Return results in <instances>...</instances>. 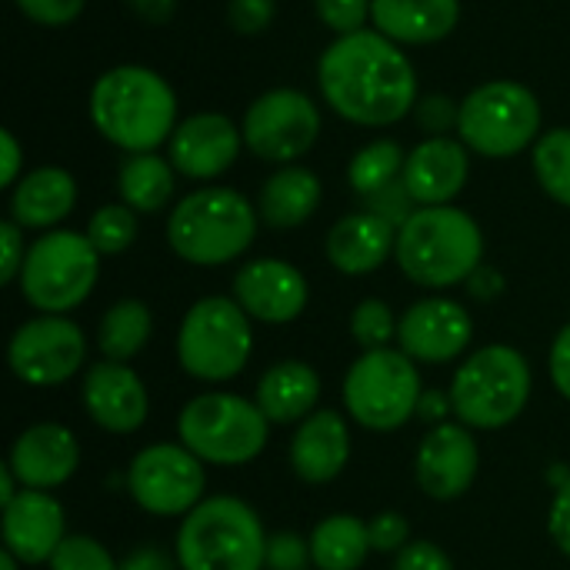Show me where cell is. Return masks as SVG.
I'll list each match as a JSON object with an SVG mask.
<instances>
[{
	"instance_id": "obj_1",
	"label": "cell",
	"mask_w": 570,
	"mask_h": 570,
	"mask_svg": "<svg viewBox=\"0 0 570 570\" xmlns=\"http://www.w3.org/2000/svg\"><path fill=\"white\" fill-rule=\"evenodd\" d=\"M317 83L324 104L357 127H391L421 97L411 57L377 30L337 37L317 60Z\"/></svg>"
},
{
	"instance_id": "obj_2",
	"label": "cell",
	"mask_w": 570,
	"mask_h": 570,
	"mask_svg": "<svg viewBox=\"0 0 570 570\" xmlns=\"http://www.w3.org/2000/svg\"><path fill=\"white\" fill-rule=\"evenodd\" d=\"M90 120L97 134L124 154L157 150L177 130V94L150 67L120 63L90 87Z\"/></svg>"
},
{
	"instance_id": "obj_3",
	"label": "cell",
	"mask_w": 570,
	"mask_h": 570,
	"mask_svg": "<svg viewBox=\"0 0 570 570\" xmlns=\"http://www.w3.org/2000/svg\"><path fill=\"white\" fill-rule=\"evenodd\" d=\"M394 257L417 287H454L468 284V277L484 261V234L478 220L454 207H417L414 217L397 230Z\"/></svg>"
},
{
	"instance_id": "obj_4",
	"label": "cell",
	"mask_w": 570,
	"mask_h": 570,
	"mask_svg": "<svg viewBox=\"0 0 570 570\" xmlns=\"http://www.w3.org/2000/svg\"><path fill=\"white\" fill-rule=\"evenodd\" d=\"M257 207L230 187L190 190L167 220L170 250L197 267H220L237 261L257 237Z\"/></svg>"
},
{
	"instance_id": "obj_5",
	"label": "cell",
	"mask_w": 570,
	"mask_h": 570,
	"mask_svg": "<svg viewBox=\"0 0 570 570\" xmlns=\"http://www.w3.org/2000/svg\"><path fill=\"white\" fill-rule=\"evenodd\" d=\"M180 570H264L267 534L240 498H207L177 528Z\"/></svg>"
},
{
	"instance_id": "obj_6",
	"label": "cell",
	"mask_w": 570,
	"mask_h": 570,
	"mask_svg": "<svg viewBox=\"0 0 570 570\" xmlns=\"http://www.w3.org/2000/svg\"><path fill=\"white\" fill-rule=\"evenodd\" d=\"M451 401L464 428H508L531 401V367L524 354L508 344L474 351L454 374Z\"/></svg>"
},
{
	"instance_id": "obj_7",
	"label": "cell",
	"mask_w": 570,
	"mask_h": 570,
	"mask_svg": "<svg viewBox=\"0 0 570 570\" xmlns=\"http://www.w3.org/2000/svg\"><path fill=\"white\" fill-rule=\"evenodd\" d=\"M458 134L488 160L518 157L541 137V100L518 80H488L461 100Z\"/></svg>"
},
{
	"instance_id": "obj_8",
	"label": "cell",
	"mask_w": 570,
	"mask_h": 570,
	"mask_svg": "<svg viewBox=\"0 0 570 570\" xmlns=\"http://www.w3.org/2000/svg\"><path fill=\"white\" fill-rule=\"evenodd\" d=\"M267 417L257 401L237 394H200L177 417L180 444L204 464L240 468L267 448Z\"/></svg>"
},
{
	"instance_id": "obj_9",
	"label": "cell",
	"mask_w": 570,
	"mask_h": 570,
	"mask_svg": "<svg viewBox=\"0 0 570 570\" xmlns=\"http://www.w3.org/2000/svg\"><path fill=\"white\" fill-rule=\"evenodd\" d=\"M100 274V254L87 234L47 230L27 250L20 294L40 314H67L80 307Z\"/></svg>"
},
{
	"instance_id": "obj_10",
	"label": "cell",
	"mask_w": 570,
	"mask_h": 570,
	"mask_svg": "<svg viewBox=\"0 0 570 570\" xmlns=\"http://www.w3.org/2000/svg\"><path fill=\"white\" fill-rule=\"evenodd\" d=\"M254 351L247 311L234 297H200L180 321L177 361L197 381L237 377Z\"/></svg>"
},
{
	"instance_id": "obj_11",
	"label": "cell",
	"mask_w": 570,
	"mask_h": 570,
	"mask_svg": "<svg viewBox=\"0 0 570 570\" xmlns=\"http://www.w3.org/2000/svg\"><path fill=\"white\" fill-rule=\"evenodd\" d=\"M421 374L417 361H411L404 351L377 347L364 351L347 377H344V404L347 414L367 428V431H397L411 417H417L421 404Z\"/></svg>"
},
{
	"instance_id": "obj_12",
	"label": "cell",
	"mask_w": 570,
	"mask_h": 570,
	"mask_svg": "<svg viewBox=\"0 0 570 570\" xmlns=\"http://www.w3.org/2000/svg\"><path fill=\"white\" fill-rule=\"evenodd\" d=\"M244 147L267 164H294L321 137L317 104L294 87H274L261 94L244 114Z\"/></svg>"
},
{
	"instance_id": "obj_13",
	"label": "cell",
	"mask_w": 570,
	"mask_h": 570,
	"mask_svg": "<svg viewBox=\"0 0 570 570\" xmlns=\"http://www.w3.org/2000/svg\"><path fill=\"white\" fill-rule=\"evenodd\" d=\"M204 461L184 444H150L127 471L130 498L157 518L190 514L204 501Z\"/></svg>"
},
{
	"instance_id": "obj_14",
	"label": "cell",
	"mask_w": 570,
	"mask_h": 570,
	"mask_svg": "<svg viewBox=\"0 0 570 570\" xmlns=\"http://www.w3.org/2000/svg\"><path fill=\"white\" fill-rule=\"evenodd\" d=\"M87 357L83 331L63 314H40L20 324L10 337V371L30 387H57L70 381Z\"/></svg>"
},
{
	"instance_id": "obj_15",
	"label": "cell",
	"mask_w": 570,
	"mask_h": 570,
	"mask_svg": "<svg viewBox=\"0 0 570 570\" xmlns=\"http://www.w3.org/2000/svg\"><path fill=\"white\" fill-rule=\"evenodd\" d=\"M471 337H474L471 314L448 297H428L411 304L397 324L401 351L421 364H448L461 357Z\"/></svg>"
},
{
	"instance_id": "obj_16",
	"label": "cell",
	"mask_w": 570,
	"mask_h": 570,
	"mask_svg": "<svg viewBox=\"0 0 570 570\" xmlns=\"http://www.w3.org/2000/svg\"><path fill=\"white\" fill-rule=\"evenodd\" d=\"M481 468V451L464 424H438L417 448L414 478L434 501H458L471 491Z\"/></svg>"
},
{
	"instance_id": "obj_17",
	"label": "cell",
	"mask_w": 570,
	"mask_h": 570,
	"mask_svg": "<svg viewBox=\"0 0 570 570\" xmlns=\"http://www.w3.org/2000/svg\"><path fill=\"white\" fill-rule=\"evenodd\" d=\"M244 130L227 114H190L170 137V164L190 180H214L240 157Z\"/></svg>"
},
{
	"instance_id": "obj_18",
	"label": "cell",
	"mask_w": 570,
	"mask_h": 570,
	"mask_svg": "<svg viewBox=\"0 0 570 570\" xmlns=\"http://www.w3.org/2000/svg\"><path fill=\"white\" fill-rule=\"evenodd\" d=\"M234 301L264 324H291L307 307L304 274L277 257H261L234 274Z\"/></svg>"
},
{
	"instance_id": "obj_19",
	"label": "cell",
	"mask_w": 570,
	"mask_h": 570,
	"mask_svg": "<svg viewBox=\"0 0 570 570\" xmlns=\"http://www.w3.org/2000/svg\"><path fill=\"white\" fill-rule=\"evenodd\" d=\"M468 174H471V160L464 140L428 137L407 154L401 180L417 207H444L464 190Z\"/></svg>"
},
{
	"instance_id": "obj_20",
	"label": "cell",
	"mask_w": 570,
	"mask_h": 570,
	"mask_svg": "<svg viewBox=\"0 0 570 570\" xmlns=\"http://www.w3.org/2000/svg\"><path fill=\"white\" fill-rule=\"evenodd\" d=\"M83 407L90 421L110 434H130L147 421L144 381L117 361H97L83 374Z\"/></svg>"
},
{
	"instance_id": "obj_21",
	"label": "cell",
	"mask_w": 570,
	"mask_h": 570,
	"mask_svg": "<svg viewBox=\"0 0 570 570\" xmlns=\"http://www.w3.org/2000/svg\"><path fill=\"white\" fill-rule=\"evenodd\" d=\"M63 538V508L47 491L23 488L3 508V551L20 564H47Z\"/></svg>"
},
{
	"instance_id": "obj_22",
	"label": "cell",
	"mask_w": 570,
	"mask_h": 570,
	"mask_svg": "<svg viewBox=\"0 0 570 570\" xmlns=\"http://www.w3.org/2000/svg\"><path fill=\"white\" fill-rule=\"evenodd\" d=\"M7 464L23 488L50 491L73 478L80 464V444L63 424H33L13 441Z\"/></svg>"
},
{
	"instance_id": "obj_23",
	"label": "cell",
	"mask_w": 570,
	"mask_h": 570,
	"mask_svg": "<svg viewBox=\"0 0 570 570\" xmlns=\"http://www.w3.org/2000/svg\"><path fill=\"white\" fill-rule=\"evenodd\" d=\"M351 458V434L347 421L337 411H314L301 421L294 441H291V468L307 484H327L334 481Z\"/></svg>"
},
{
	"instance_id": "obj_24",
	"label": "cell",
	"mask_w": 570,
	"mask_h": 570,
	"mask_svg": "<svg viewBox=\"0 0 570 570\" xmlns=\"http://www.w3.org/2000/svg\"><path fill=\"white\" fill-rule=\"evenodd\" d=\"M394 247H397V227L374 217L371 210L341 217L331 227L327 244H324L334 271H341L347 277H361V274L377 271L394 254Z\"/></svg>"
},
{
	"instance_id": "obj_25",
	"label": "cell",
	"mask_w": 570,
	"mask_h": 570,
	"mask_svg": "<svg viewBox=\"0 0 570 570\" xmlns=\"http://www.w3.org/2000/svg\"><path fill=\"white\" fill-rule=\"evenodd\" d=\"M461 0H374L371 23L394 43H438L458 30Z\"/></svg>"
},
{
	"instance_id": "obj_26",
	"label": "cell",
	"mask_w": 570,
	"mask_h": 570,
	"mask_svg": "<svg viewBox=\"0 0 570 570\" xmlns=\"http://www.w3.org/2000/svg\"><path fill=\"white\" fill-rule=\"evenodd\" d=\"M77 204V180L63 167H37L23 174L10 194V220L23 230L57 227Z\"/></svg>"
},
{
	"instance_id": "obj_27",
	"label": "cell",
	"mask_w": 570,
	"mask_h": 570,
	"mask_svg": "<svg viewBox=\"0 0 570 570\" xmlns=\"http://www.w3.org/2000/svg\"><path fill=\"white\" fill-rule=\"evenodd\" d=\"M257 407L271 424H294L317 411L321 377L304 361H281L257 381Z\"/></svg>"
},
{
	"instance_id": "obj_28",
	"label": "cell",
	"mask_w": 570,
	"mask_h": 570,
	"mask_svg": "<svg viewBox=\"0 0 570 570\" xmlns=\"http://www.w3.org/2000/svg\"><path fill=\"white\" fill-rule=\"evenodd\" d=\"M321 177L301 164H287L274 170L257 197V214L267 227L274 230H291L301 227L314 217L321 207Z\"/></svg>"
},
{
	"instance_id": "obj_29",
	"label": "cell",
	"mask_w": 570,
	"mask_h": 570,
	"mask_svg": "<svg viewBox=\"0 0 570 570\" xmlns=\"http://www.w3.org/2000/svg\"><path fill=\"white\" fill-rule=\"evenodd\" d=\"M174 174L170 157H160L157 150L127 154L117 170L120 200L137 214H157L174 197Z\"/></svg>"
},
{
	"instance_id": "obj_30",
	"label": "cell",
	"mask_w": 570,
	"mask_h": 570,
	"mask_svg": "<svg viewBox=\"0 0 570 570\" xmlns=\"http://www.w3.org/2000/svg\"><path fill=\"white\" fill-rule=\"evenodd\" d=\"M311 554L321 570H361L371 548L367 524L354 514H331L311 531Z\"/></svg>"
},
{
	"instance_id": "obj_31",
	"label": "cell",
	"mask_w": 570,
	"mask_h": 570,
	"mask_svg": "<svg viewBox=\"0 0 570 570\" xmlns=\"http://www.w3.org/2000/svg\"><path fill=\"white\" fill-rule=\"evenodd\" d=\"M154 331V317L147 311L144 301H117L114 307H107V314L100 317L97 327V351L104 361H117L127 364L134 354L144 351V344L150 341Z\"/></svg>"
},
{
	"instance_id": "obj_32",
	"label": "cell",
	"mask_w": 570,
	"mask_h": 570,
	"mask_svg": "<svg viewBox=\"0 0 570 570\" xmlns=\"http://www.w3.org/2000/svg\"><path fill=\"white\" fill-rule=\"evenodd\" d=\"M404 160H407V154H404V147L397 140H391V137L371 140L354 154V160L347 167V184L354 187V194L371 197V194H377L381 187H387V184H394L401 177Z\"/></svg>"
},
{
	"instance_id": "obj_33",
	"label": "cell",
	"mask_w": 570,
	"mask_h": 570,
	"mask_svg": "<svg viewBox=\"0 0 570 570\" xmlns=\"http://www.w3.org/2000/svg\"><path fill=\"white\" fill-rule=\"evenodd\" d=\"M534 177L551 200L570 207V127H554L534 144Z\"/></svg>"
},
{
	"instance_id": "obj_34",
	"label": "cell",
	"mask_w": 570,
	"mask_h": 570,
	"mask_svg": "<svg viewBox=\"0 0 570 570\" xmlns=\"http://www.w3.org/2000/svg\"><path fill=\"white\" fill-rule=\"evenodd\" d=\"M83 234L100 257H117L137 240V210H130L127 204H104L94 210Z\"/></svg>"
},
{
	"instance_id": "obj_35",
	"label": "cell",
	"mask_w": 570,
	"mask_h": 570,
	"mask_svg": "<svg viewBox=\"0 0 570 570\" xmlns=\"http://www.w3.org/2000/svg\"><path fill=\"white\" fill-rule=\"evenodd\" d=\"M397 317H394V311L384 304V301H377V297H367V301H361L357 307H354V314H351V334H354V341L364 347V351H377V347H387L394 337H397Z\"/></svg>"
},
{
	"instance_id": "obj_36",
	"label": "cell",
	"mask_w": 570,
	"mask_h": 570,
	"mask_svg": "<svg viewBox=\"0 0 570 570\" xmlns=\"http://www.w3.org/2000/svg\"><path fill=\"white\" fill-rule=\"evenodd\" d=\"M47 564L50 570H120V564L110 558V551L87 534L63 538V544L53 551V558Z\"/></svg>"
},
{
	"instance_id": "obj_37",
	"label": "cell",
	"mask_w": 570,
	"mask_h": 570,
	"mask_svg": "<svg viewBox=\"0 0 570 570\" xmlns=\"http://www.w3.org/2000/svg\"><path fill=\"white\" fill-rule=\"evenodd\" d=\"M414 120L428 137H451L461 120V104L448 94H424L414 104Z\"/></svg>"
},
{
	"instance_id": "obj_38",
	"label": "cell",
	"mask_w": 570,
	"mask_h": 570,
	"mask_svg": "<svg viewBox=\"0 0 570 570\" xmlns=\"http://www.w3.org/2000/svg\"><path fill=\"white\" fill-rule=\"evenodd\" d=\"M371 3L374 0H314V10L324 27H331L337 37L367 30L371 23Z\"/></svg>"
},
{
	"instance_id": "obj_39",
	"label": "cell",
	"mask_w": 570,
	"mask_h": 570,
	"mask_svg": "<svg viewBox=\"0 0 570 570\" xmlns=\"http://www.w3.org/2000/svg\"><path fill=\"white\" fill-rule=\"evenodd\" d=\"M364 210H371L374 217H381V220H387L391 227L401 230V227L414 217L417 204H414L411 190L404 187V180L397 177L394 184H387V187H381L377 194L364 197Z\"/></svg>"
},
{
	"instance_id": "obj_40",
	"label": "cell",
	"mask_w": 570,
	"mask_h": 570,
	"mask_svg": "<svg viewBox=\"0 0 570 570\" xmlns=\"http://www.w3.org/2000/svg\"><path fill=\"white\" fill-rule=\"evenodd\" d=\"M314 564L311 541L294 531H281L267 538V570H307Z\"/></svg>"
},
{
	"instance_id": "obj_41",
	"label": "cell",
	"mask_w": 570,
	"mask_h": 570,
	"mask_svg": "<svg viewBox=\"0 0 570 570\" xmlns=\"http://www.w3.org/2000/svg\"><path fill=\"white\" fill-rule=\"evenodd\" d=\"M17 3V10L30 20V23H37V27H70L80 13H83V7H87V0H13Z\"/></svg>"
},
{
	"instance_id": "obj_42",
	"label": "cell",
	"mask_w": 570,
	"mask_h": 570,
	"mask_svg": "<svg viewBox=\"0 0 570 570\" xmlns=\"http://www.w3.org/2000/svg\"><path fill=\"white\" fill-rule=\"evenodd\" d=\"M274 0H230L227 3V23L234 33H244V37H254V33H264L271 23H274Z\"/></svg>"
},
{
	"instance_id": "obj_43",
	"label": "cell",
	"mask_w": 570,
	"mask_h": 570,
	"mask_svg": "<svg viewBox=\"0 0 570 570\" xmlns=\"http://www.w3.org/2000/svg\"><path fill=\"white\" fill-rule=\"evenodd\" d=\"M367 534H371V548L374 551H381V554H397V551H404L411 541V524H407V518L404 514H397V511H384V514H377L371 524H367Z\"/></svg>"
},
{
	"instance_id": "obj_44",
	"label": "cell",
	"mask_w": 570,
	"mask_h": 570,
	"mask_svg": "<svg viewBox=\"0 0 570 570\" xmlns=\"http://www.w3.org/2000/svg\"><path fill=\"white\" fill-rule=\"evenodd\" d=\"M0 284H13L20 281V271H23V261H27V244H23V227L17 220H3L0 224Z\"/></svg>"
},
{
	"instance_id": "obj_45",
	"label": "cell",
	"mask_w": 570,
	"mask_h": 570,
	"mask_svg": "<svg viewBox=\"0 0 570 570\" xmlns=\"http://www.w3.org/2000/svg\"><path fill=\"white\" fill-rule=\"evenodd\" d=\"M394 570H454V561L431 541H411L404 551H397Z\"/></svg>"
},
{
	"instance_id": "obj_46",
	"label": "cell",
	"mask_w": 570,
	"mask_h": 570,
	"mask_svg": "<svg viewBox=\"0 0 570 570\" xmlns=\"http://www.w3.org/2000/svg\"><path fill=\"white\" fill-rule=\"evenodd\" d=\"M548 531H551V541L561 548V554L570 558V484L554 491L551 514H548Z\"/></svg>"
},
{
	"instance_id": "obj_47",
	"label": "cell",
	"mask_w": 570,
	"mask_h": 570,
	"mask_svg": "<svg viewBox=\"0 0 570 570\" xmlns=\"http://www.w3.org/2000/svg\"><path fill=\"white\" fill-rule=\"evenodd\" d=\"M551 381L570 401V324L554 337V347H551Z\"/></svg>"
},
{
	"instance_id": "obj_48",
	"label": "cell",
	"mask_w": 570,
	"mask_h": 570,
	"mask_svg": "<svg viewBox=\"0 0 570 570\" xmlns=\"http://www.w3.org/2000/svg\"><path fill=\"white\" fill-rule=\"evenodd\" d=\"M468 291H471V297L474 301H498L501 294H504V277H501V271L498 267H488V264H481L471 277H468Z\"/></svg>"
},
{
	"instance_id": "obj_49",
	"label": "cell",
	"mask_w": 570,
	"mask_h": 570,
	"mask_svg": "<svg viewBox=\"0 0 570 570\" xmlns=\"http://www.w3.org/2000/svg\"><path fill=\"white\" fill-rule=\"evenodd\" d=\"M124 7L147 27H164L170 23L174 10H177V0H124Z\"/></svg>"
},
{
	"instance_id": "obj_50",
	"label": "cell",
	"mask_w": 570,
	"mask_h": 570,
	"mask_svg": "<svg viewBox=\"0 0 570 570\" xmlns=\"http://www.w3.org/2000/svg\"><path fill=\"white\" fill-rule=\"evenodd\" d=\"M180 564L167 554V551H160V548H154V544H144V548H137V551H130L124 561H120V570H177Z\"/></svg>"
},
{
	"instance_id": "obj_51",
	"label": "cell",
	"mask_w": 570,
	"mask_h": 570,
	"mask_svg": "<svg viewBox=\"0 0 570 570\" xmlns=\"http://www.w3.org/2000/svg\"><path fill=\"white\" fill-rule=\"evenodd\" d=\"M0 150H3V170H0V187H17L20 167H23V150L13 137V130H0Z\"/></svg>"
},
{
	"instance_id": "obj_52",
	"label": "cell",
	"mask_w": 570,
	"mask_h": 570,
	"mask_svg": "<svg viewBox=\"0 0 570 570\" xmlns=\"http://www.w3.org/2000/svg\"><path fill=\"white\" fill-rule=\"evenodd\" d=\"M451 411H454L451 394H444V391H424V394H421V404H417V417H421V421L448 424L444 417H448Z\"/></svg>"
},
{
	"instance_id": "obj_53",
	"label": "cell",
	"mask_w": 570,
	"mask_h": 570,
	"mask_svg": "<svg viewBox=\"0 0 570 570\" xmlns=\"http://www.w3.org/2000/svg\"><path fill=\"white\" fill-rule=\"evenodd\" d=\"M13 484H20V481H17V474L10 471V464H3V468H0V504H3V508L20 494V491H13Z\"/></svg>"
},
{
	"instance_id": "obj_54",
	"label": "cell",
	"mask_w": 570,
	"mask_h": 570,
	"mask_svg": "<svg viewBox=\"0 0 570 570\" xmlns=\"http://www.w3.org/2000/svg\"><path fill=\"white\" fill-rule=\"evenodd\" d=\"M548 478H551V484H554V491H561L564 484H570V471H568V468H564V464H554Z\"/></svg>"
},
{
	"instance_id": "obj_55",
	"label": "cell",
	"mask_w": 570,
	"mask_h": 570,
	"mask_svg": "<svg viewBox=\"0 0 570 570\" xmlns=\"http://www.w3.org/2000/svg\"><path fill=\"white\" fill-rule=\"evenodd\" d=\"M0 570H20V561H17L10 551H3V554H0Z\"/></svg>"
}]
</instances>
